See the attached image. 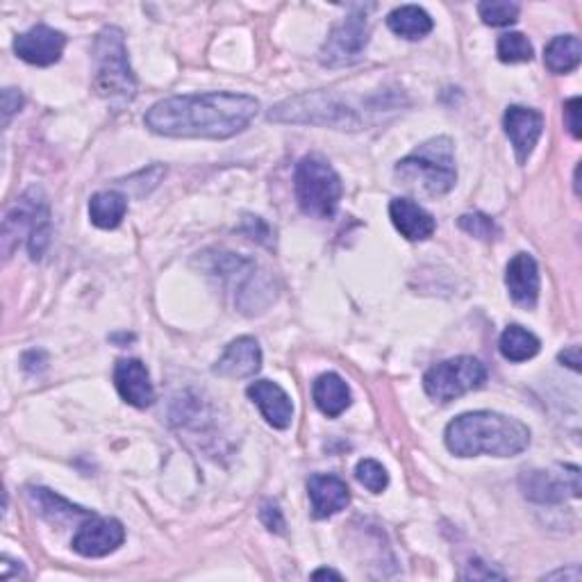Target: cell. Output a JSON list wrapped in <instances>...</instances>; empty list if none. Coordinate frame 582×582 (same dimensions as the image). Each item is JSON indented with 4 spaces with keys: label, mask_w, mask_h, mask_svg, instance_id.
Segmentation results:
<instances>
[{
    "label": "cell",
    "mask_w": 582,
    "mask_h": 582,
    "mask_svg": "<svg viewBox=\"0 0 582 582\" xmlns=\"http://www.w3.org/2000/svg\"><path fill=\"white\" fill-rule=\"evenodd\" d=\"M260 112L248 94L207 91L157 101L144 116L151 132L173 139H230L244 132Z\"/></svg>",
    "instance_id": "obj_1"
},
{
    "label": "cell",
    "mask_w": 582,
    "mask_h": 582,
    "mask_svg": "<svg viewBox=\"0 0 582 582\" xmlns=\"http://www.w3.org/2000/svg\"><path fill=\"white\" fill-rule=\"evenodd\" d=\"M114 385L121 399L132 405L144 410L153 405L155 389L151 383V374L142 360H119L114 366Z\"/></svg>",
    "instance_id": "obj_16"
},
{
    "label": "cell",
    "mask_w": 582,
    "mask_h": 582,
    "mask_svg": "<svg viewBox=\"0 0 582 582\" xmlns=\"http://www.w3.org/2000/svg\"><path fill=\"white\" fill-rule=\"evenodd\" d=\"M312 578H314V580H321V578H335V580H344V575H341V573H337V571H333V569H316V571L312 573Z\"/></svg>",
    "instance_id": "obj_37"
},
{
    "label": "cell",
    "mask_w": 582,
    "mask_h": 582,
    "mask_svg": "<svg viewBox=\"0 0 582 582\" xmlns=\"http://www.w3.org/2000/svg\"><path fill=\"white\" fill-rule=\"evenodd\" d=\"M94 89L114 105H126L137 96V78L121 28H103L94 41Z\"/></svg>",
    "instance_id": "obj_4"
},
{
    "label": "cell",
    "mask_w": 582,
    "mask_h": 582,
    "mask_svg": "<svg viewBox=\"0 0 582 582\" xmlns=\"http://www.w3.org/2000/svg\"><path fill=\"white\" fill-rule=\"evenodd\" d=\"M387 26L393 35H399L403 39H410V41H416V39H424L432 33L435 23L430 18V14L418 8V5H403V8H396L389 16H387Z\"/></svg>",
    "instance_id": "obj_23"
},
{
    "label": "cell",
    "mask_w": 582,
    "mask_h": 582,
    "mask_svg": "<svg viewBox=\"0 0 582 582\" xmlns=\"http://www.w3.org/2000/svg\"><path fill=\"white\" fill-rule=\"evenodd\" d=\"M582 60V46L575 35H557L553 37L544 49V64L551 74H571L573 68L580 66Z\"/></svg>",
    "instance_id": "obj_24"
},
{
    "label": "cell",
    "mask_w": 582,
    "mask_h": 582,
    "mask_svg": "<svg viewBox=\"0 0 582 582\" xmlns=\"http://www.w3.org/2000/svg\"><path fill=\"white\" fill-rule=\"evenodd\" d=\"M389 217L393 228L399 230L408 242H426L437 230L432 215L410 198H393L389 203Z\"/></svg>",
    "instance_id": "obj_19"
},
{
    "label": "cell",
    "mask_w": 582,
    "mask_h": 582,
    "mask_svg": "<svg viewBox=\"0 0 582 582\" xmlns=\"http://www.w3.org/2000/svg\"><path fill=\"white\" fill-rule=\"evenodd\" d=\"M308 494L312 503V515L316 519L335 517L351 503V489L339 476L331 474L312 476L308 480Z\"/></svg>",
    "instance_id": "obj_18"
},
{
    "label": "cell",
    "mask_w": 582,
    "mask_h": 582,
    "mask_svg": "<svg viewBox=\"0 0 582 582\" xmlns=\"http://www.w3.org/2000/svg\"><path fill=\"white\" fill-rule=\"evenodd\" d=\"M355 478L360 484H364L368 492L374 494H383L385 489L389 487V474L387 469L383 467V464L378 460H360L358 467H355Z\"/></svg>",
    "instance_id": "obj_28"
},
{
    "label": "cell",
    "mask_w": 582,
    "mask_h": 582,
    "mask_svg": "<svg viewBox=\"0 0 582 582\" xmlns=\"http://www.w3.org/2000/svg\"><path fill=\"white\" fill-rule=\"evenodd\" d=\"M240 230L244 232L246 237H250L253 242L271 246V228L260 217H246Z\"/></svg>",
    "instance_id": "obj_30"
},
{
    "label": "cell",
    "mask_w": 582,
    "mask_h": 582,
    "mask_svg": "<svg viewBox=\"0 0 582 582\" xmlns=\"http://www.w3.org/2000/svg\"><path fill=\"white\" fill-rule=\"evenodd\" d=\"M457 225L464 232H469V235H474L476 240H482V242H494V240L501 237V228L496 225V221L492 217L480 215V212L462 215Z\"/></svg>",
    "instance_id": "obj_29"
},
{
    "label": "cell",
    "mask_w": 582,
    "mask_h": 582,
    "mask_svg": "<svg viewBox=\"0 0 582 582\" xmlns=\"http://www.w3.org/2000/svg\"><path fill=\"white\" fill-rule=\"evenodd\" d=\"M496 53H499V60L503 64H521V62H530L532 60L534 49H532V43L528 41L526 35H521V33H507V35H503L499 39Z\"/></svg>",
    "instance_id": "obj_26"
},
{
    "label": "cell",
    "mask_w": 582,
    "mask_h": 582,
    "mask_svg": "<svg viewBox=\"0 0 582 582\" xmlns=\"http://www.w3.org/2000/svg\"><path fill=\"white\" fill-rule=\"evenodd\" d=\"M557 360H560L562 364H567L573 371H580V346H569L567 351H562L560 355H557Z\"/></svg>",
    "instance_id": "obj_35"
},
{
    "label": "cell",
    "mask_w": 582,
    "mask_h": 582,
    "mask_svg": "<svg viewBox=\"0 0 582 582\" xmlns=\"http://www.w3.org/2000/svg\"><path fill=\"white\" fill-rule=\"evenodd\" d=\"M447 447L457 457H515L530 447V428L499 412H467L447 426Z\"/></svg>",
    "instance_id": "obj_2"
},
{
    "label": "cell",
    "mask_w": 582,
    "mask_h": 582,
    "mask_svg": "<svg viewBox=\"0 0 582 582\" xmlns=\"http://www.w3.org/2000/svg\"><path fill=\"white\" fill-rule=\"evenodd\" d=\"M262 368V348L255 337H237L225 346L223 355L215 364L219 378H250Z\"/></svg>",
    "instance_id": "obj_15"
},
{
    "label": "cell",
    "mask_w": 582,
    "mask_h": 582,
    "mask_svg": "<svg viewBox=\"0 0 582 582\" xmlns=\"http://www.w3.org/2000/svg\"><path fill=\"white\" fill-rule=\"evenodd\" d=\"M128 215V198L121 192H99L89 201V219L101 230H114Z\"/></svg>",
    "instance_id": "obj_22"
},
{
    "label": "cell",
    "mask_w": 582,
    "mask_h": 582,
    "mask_svg": "<svg viewBox=\"0 0 582 582\" xmlns=\"http://www.w3.org/2000/svg\"><path fill=\"white\" fill-rule=\"evenodd\" d=\"M260 521L275 534H283L285 532V517L281 507H277L275 503H264L262 509H260Z\"/></svg>",
    "instance_id": "obj_31"
},
{
    "label": "cell",
    "mask_w": 582,
    "mask_h": 582,
    "mask_svg": "<svg viewBox=\"0 0 582 582\" xmlns=\"http://www.w3.org/2000/svg\"><path fill=\"white\" fill-rule=\"evenodd\" d=\"M505 285L515 306L532 310L540 300V267L532 255L517 253L505 269Z\"/></svg>",
    "instance_id": "obj_14"
},
{
    "label": "cell",
    "mask_w": 582,
    "mask_h": 582,
    "mask_svg": "<svg viewBox=\"0 0 582 582\" xmlns=\"http://www.w3.org/2000/svg\"><path fill=\"white\" fill-rule=\"evenodd\" d=\"M553 578H571L573 582H578L580 580V569L578 567H571V571L560 569V571H555V573H548L546 575V580H553Z\"/></svg>",
    "instance_id": "obj_36"
},
{
    "label": "cell",
    "mask_w": 582,
    "mask_h": 582,
    "mask_svg": "<svg viewBox=\"0 0 582 582\" xmlns=\"http://www.w3.org/2000/svg\"><path fill=\"white\" fill-rule=\"evenodd\" d=\"M366 10L368 8L358 5L331 30L328 39L323 41L319 51V62L323 66L341 68V66H353L362 60L371 39V23Z\"/></svg>",
    "instance_id": "obj_9"
},
{
    "label": "cell",
    "mask_w": 582,
    "mask_h": 582,
    "mask_svg": "<svg viewBox=\"0 0 582 582\" xmlns=\"http://www.w3.org/2000/svg\"><path fill=\"white\" fill-rule=\"evenodd\" d=\"M21 107H23V94H21L18 89L8 87V89L3 91V124H5V126H10L12 116H14Z\"/></svg>",
    "instance_id": "obj_33"
},
{
    "label": "cell",
    "mask_w": 582,
    "mask_h": 582,
    "mask_svg": "<svg viewBox=\"0 0 582 582\" xmlns=\"http://www.w3.org/2000/svg\"><path fill=\"white\" fill-rule=\"evenodd\" d=\"M51 235H53V223H51L49 203H46V196L41 190L33 187L23 194L5 215V221H3L5 258H10L14 246L21 240H26L30 260L37 262L41 260L46 248H49Z\"/></svg>",
    "instance_id": "obj_6"
},
{
    "label": "cell",
    "mask_w": 582,
    "mask_h": 582,
    "mask_svg": "<svg viewBox=\"0 0 582 582\" xmlns=\"http://www.w3.org/2000/svg\"><path fill=\"white\" fill-rule=\"evenodd\" d=\"M387 107H355L339 91L319 89L277 103L269 112V121L275 124H306L333 130H362L366 126L364 114H376Z\"/></svg>",
    "instance_id": "obj_3"
},
{
    "label": "cell",
    "mask_w": 582,
    "mask_h": 582,
    "mask_svg": "<svg viewBox=\"0 0 582 582\" xmlns=\"http://www.w3.org/2000/svg\"><path fill=\"white\" fill-rule=\"evenodd\" d=\"M126 542V528L119 519L91 517L85 519L72 542L74 551L82 557H105Z\"/></svg>",
    "instance_id": "obj_11"
},
{
    "label": "cell",
    "mask_w": 582,
    "mask_h": 582,
    "mask_svg": "<svg viewBox=\"0 0 582 582\" xmlns=\"http://www.w3.org/2000/svg\"><path fill=\"white\" fill-rule=\"evenodd\" d=\"M499 348H501V355L505 360L526 362V360H532L534 355L540 353L542 344L530 331L521 328V325H507V328L501 335Z\"/></svg>",
    "instance_id": "obj_25"
},
{
    "label": "cell",
    "mask_w": 582,
    "mask_h": 582,
    "mask_svg": "<svg viewBox=\"0 0 582 582\" xmlns=\"http://www.w3.org/2000/svg\"><path fill=\"white\" fill-rule=\"evenodd\" d=\"M503 128L509 137L512 148L517 153L519 165H526L530 153L538 146L540 137L544 132V116L538 109H530L523 105H509L503 116Z\"/></svg>",
    "instance_id": "obj_12"
},
{
    "label": "cell",
    "mask_w": 582,
    "mask_h": 582,
    "mask_svg": "<svg viewBox=\"0 0 582 582\" xmlns=\"http://www.w3.org/2000/svg\"><path fill=\"white\" fill-rule=\"evenodd\" d=\"M487 383V368L480 360L462 355L430 366L424 376V389L437 403H451L460 396L480 389Z\"/></svg>",
    "instance_id": "obj_8"
},
{
    "label": "cell",
    "mask_w": 582,
    "mask_h": 582,
    "mask_svg": "<svg viewBox=\"0 0 582 582\" xmlns=\"http://www.w3.org/2000/svg\"><path fill=\"white\" fill-rule=\"evenodd\" d=\"M521 492L528 501L555 505L567 499H580V467L575 464H560L555 469H530L519 478Z\"/></svg>",
    "instance_id": "obj_10"
},
{
    "label": "cell",
    "mask_w": 582,
    "mask_h": 582,
    "mask_svg": "<svg viewBox=\"0 0 582 582\" xmlns=\"http://www.w3.org/2000/svg\"><path fill=\"white\" fill-rule=\"evenodd\" d=\"M580 105H582V101H580L578 96L565 103V124H567V130L571 132V137H573V139H580V137H582V124H580Z\"/></svg>",
    "instance_id": "obj_32"
},
{
    "label": "cell",
    "mask_w": 582,
    "mask_h": 582,
    "mask_svg": "<svg viewBox=\"0 0 582 582\" xmlns=\"http://www.w3.org/2000/svg\"><path fill=\"white\" fill-rule=\"evenodd\" d=\"M312 396H314L316 408L331 418L344 414L348 408H351V389H348L346 380L337 374L319 376L312 387Z\"/></svg>",
    "instance_id": "obj_21"
},
{
    "label": "cell",
    "mask_w": 582,
    "mask_h": 582,
    "mask_svg": "<svg viewBox=\"0 0 582 582\" xmlns=\"http://www.w3.org/2000/svg\"><path fill=\"white\" fill-rule=\"evenodd\" d=\"M64 49L66 35L49 26H35L14 39V53L33 66H51L60 62Z\"/></svg>",
    "instance_id": "obj_13"
},
{
    "label": "cell",
    "mask_w": 582,
    "mask_h": 582,
    "mask_svg": "<svg viewBox=\"0 0 582 582\" xmlns=\"http://www.w3.org/2000/svg\"><path fill=\"white\" fill-rule=\"evenodd\" d=\"M294 190L302 212L314 219H333L344 194L341 178L321 155H308L298 161Z\"/></svg>",
    "instance_id": "obj_7"
},
{
    "label": "cell",
    "mask_w": 582,
    "mask_h": 582,
    "mask_svg": "<svg viewBox=\"0 0 582 582\" xmlns=\"http://www.w3.org/2000/svg\"><path fill=\"white\" fill-rule=\"evenodd\" d=\"M519 12L521 8L517 3H507V0H484L478 5L480 18L492 28L512 26V23L519 21Z\"/></svg>",
    "instance_id": "obj_27"
},
{
    "label": "cell",
    "mask_w": 582,
    "mask_h": 582,
    "mask_svg": "<svg viewBox=\"0 0 582 582\" xmlns=\"http://www.w3.org/2000/svg\"><path fill=\"white\" fill-rule=\"evenodd\" d=\"M464 578H474V580H478V578H484V580H492V578H505V573H501V571H494V569H484V565L482 562H471L469 565V571L467 573H464Z\"/></svg>",
    "instance_id": "obj_34"
},
{
    "label": "cell",
    "mask_w": 582,
    "mask_h": 582,
    "mask_svg": "<svg viewBox=\"0 0 582 582\" xmlns=\"http://www.w3.org/2000/svg\"><path fill=\"white\" fill-rule=\"evenodd\" d=\"M396 176L408 184H416L428 196H444L457 182L455 146L451 137H435L414 148L396 165Z\"/></svg>",
    "instance_id": "obj_5"
},
{
    "label": "cell",
    "mask_w": 582,
    "mask_h": 582,
    "mask_svg": "<svg viewBox=\"0 0 582 582\" xmlns=\"http://www.w3.org/2000/svg\"><path fill=\"white\" fill-rule=\"evenodd\" d=\"M246 393H248V399L260 408L269 426L277 430H285L292 426L294 405H292L289 393L281 385L271 380H255L246 389Z\"/></svg>",
    "instance_id": "obj_17"
},
{
    "label": "cell",
    "mask_w": 582,
    "mask_h": 582,
    "mask_svg": "<svg viewBox=\"0 0 582 582\" xmlns=\"http://www.w3.org/2000/svg\"><path fill=\"white\" fill-rule=\"evenodd\" d=\"M28 501L39 517H43L46 521H51L55 526H64L68 521H80V519L94 517V512L91 509L74 505L72 501L62 499L60 494L53 492V489H46V487H30Z\"/></svg>",
    "instance_id": "obj_20"
}]
</instances>
